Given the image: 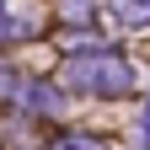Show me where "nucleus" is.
I'll return each mask as SVG.
<instances>
[{
  "label": "nucleus",
  "mask_w": 150,
  "mask_h": 150,
  "mask_svg": "<svg viewBox=\"0 0 150 150\" xmlns=\"http://www.w3.org/2000/svg\"><path fill=\"white\" fill-rule=\"evenodd\" d=\"M112 6H118V22H129V27L150 22V0H112Z\"/></svg>",
  "instance_id": "1"
}]
</instances>
